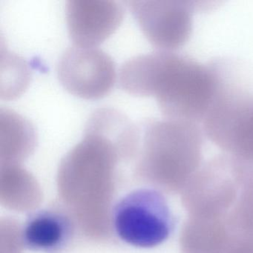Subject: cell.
<instances>
[{"instance_id": "3957f363", "label": "cell", "mask_w": 253, "mask_h": 253, "mask_svg": "<svg viewBox=\"0 0 253 253\" xmlns=\"http://www.w3.org/2000/svg\"><path fill=\"white\" fill-rule=\"evenodd\" d=\"M140 167L157 184L182 192L202 164L204 134L198 124L146 119L137 124Z\"/></svg>"}, {"instance_id": "7a4b0ae2", "label": "cell", "mask_w": 253, "mask_h": 253, "mask_svg": "<svg viewBox=\"0 0 253 253\" xmlns=\"http://www.w3.org/2000/svg\"><path fill=\"white\" fill-rule=\"evenodd\" d=\"M208 63L214 88L203 131L224 153L253 161V65L234 57Z\"/></svg>"}, {"instance_id": "4fadbf2b", "label": "cell", "mask_w": 253, "mask_h": 253, "mask_svg": "<svg viewBox=\"0 0 253 253\" xmlns=\"http://www.w3.org/2000/svg\"><path fill=\"white\" fill-rule=\"evenodd\" d=\"M5 65L2 64L1 92L2 99L11 100L23 92L29 84V72L23 59L6 53Z\"/></svg>"}, {"instance_id": "6da1fadb", "label": "cell", "mask_w": 253, "mask_h": 253, "mask_svg": "<svg viewBox=\"0 0 253 253\" xmlns=\"http://www.w3.org/2000/svg\"><path fill=\"white\" fill-rule=\"evenodd\" d=\"M118 78L128 94L155 97L166 119L172 121L202 122L212 97L209 63L174 51L135 56L121 66Z\"/></svg>"}, {"instance_id": "8992f818", "label": "cell", "mask_w": 253, "mask_h": 253, "mask_svg": "<svg viewBox=\"0 0 253 253\" xmlns=\"http://www.w3.org/2000/svg\"><path fill=\"white\" fill-rule=\"evenodd\" d=\"M146 39L160 51H174L190 39L194 13L212 8L209 2L180 0L125 2Z\"/></svg>"}, {"instance_id": "8fae6325", "label": "cell", "mask_w": 253, "mask_h": 253, "mask_svg": "<svg viewBox=\"0 0 253 253\" xmlns=\"http://www.w3.org/2000/svg\"><path fill=\"white\" fill-rule=\"evenodd\" d=\"M36 133L22 115L0 109V155L5 161H17L29 156L36 145Z\"/></svg>"}, {"instance_id": "5b68a950", "label": "cell", "mask_w": 253, "mask_h": 253, "mask_svg": "<svg viewBox=\"0 0 253 253\" xmlns=\"http://www.w3.org/2000/svg\"><path fill=\"white\" fill-rule=\"evenodd\" d=\"M118 236L129 245L152 248L168 239L173 228L171 211L164 195L153 189H139L121 198L113 211Z\"/></svg>"}, {"instance_id": "7c38bea8", "label": "cell", "mask_w": 253, "mask_h": 253, "mask_svg": "<svg viewBox=\"0 0 253 253\" xmlns=\"http://www.w3.org/2000/svg\"><path fill=\"white\" fill-rule=\"evenodd\" d=\"M242 169L239 193L226 223L233 235H253V161L242 160Z\"/></svg>"}, {"instance_id": "277c9868", "label": "cell", "mask_w": 253, "mask_h": 253, "mask_svg": "<svg viewBox=\"0 0 253 253\" xmlns=\"http://www.w3.org/2000/svg\"><path fill=\"white\" fill-rule=\"evenodd\" d=\"M242 178L241 161L228 154L203 164L181 192L189 216L226 219L238 198Z\"/></svg>"}, {"instance_id": "52a82bcc", "label": "cell", "mask_w": 253, "mask_h": 253, "mask_svg": "<svg viewBox=\"0 0 253 253\" xmlns=\"http://www.w3.org/2000/svg\"><path fill=\"white\" fill-rule=\"evenodd\" d=\"M57 72L63 88L84 100L107 96L117 78L112 57L97 47H69L59 60Z\"/></svg>"}, {"instance_id": "5bb4252c", "label": "cell", "mask_w": 253, "mask_h": 253, "mask_svg": "<svg viewBox=\"0 0 253 253\" xmlns=\"http://www.w3.org/2000/svg\"><path fill=\"white\" fill-rule=\"evenodd\" d=\"M226 253H253V235H234Z\"/></svg>"}, {"instance_id": "9c48e42d", "label": "cell", "mask_w": 253, "mask_h": 253, "mask_svg": "<svg viewBox=\"0 0 253 253\" xmlns=\"http://www.w3.org/2000/svg\"><path fill=\"white\" fill-rule=\"evenodd\" d=\"M74 232L73 223L67 214L58 210H41L26 220L22 241L29 250L58 253L69 245Z\"/></svg>"}, {"instance_id": "ba28073f", "label": "cell", "mask_w": 253, "mask_h": 253, "mask_svg": "<svg viewBox=\"0 0 253 253\" xmlns=\"http://www.w3.org/2000/svg\"><path fill=\"white\" fill-rule=\"evenodd\" d=\"M124 8L112 0H69L68 33L74 45L97 47L113 35L124 20Z\"/></svg>"}, {"instance_id": "30bf717a", "label": "cell", "mask_w": 253, "mask_h": 253, "mask_svg": "<svg viewBox=\"0 0 253 253\" xmlns=\"http://www.w3.org/2000/svg\"><path fill=\"white\" fill-rule=\"evenodd\" d=\"M232 235L226 219L189 216L180 237L181 253H226Z\"/></svg>"}]
</instances>
